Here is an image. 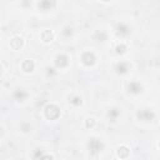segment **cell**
<instances>
[{
  "instance_id": "1",
  "label": "cell",
  "mask_w": 160,
  "mask_h": 160,
  "mask_svg": "<svg viewBox=\"0 0 160 160\" xmlns=\"http://www.w3.org/2000/svg\"><path fill=\"white\" fill-rule=\"evenodd\" d=\"M155 118V114L149 109H141L138 111V119L144 122H151Z\"/></svg>"
},
{
  "instance_id": "2",
  "label": "cell",
  "mask_w": 160,
  "mask_h": 160,
  "mask_svg": "<svg viewBox=\"0 0 160 160\" xmlns=\"http://www.w3.org/2000/svg\"><path fill=\"white\" fill-rule=\"evenodd\" d=\"M81 62H82V65H85V66L89 68V66H92L96 62V58H95V55L92 52L84 51L81 54Z\"/></svg>"
},
{
  "instance_id": "3",
  "label": "cell",
  "mask_w": 160,
  "mask_h": 160,
  "mask_svg": "<svg viewBox=\"0 0 160 160\" xmlns=\"http://www.w3.org/2000/svg\"><path fill=\"white\" fill-rule=\"evenodd\" d=\"M142 91V85L139 81H131L128 84V92L131 95H138Z\"/></svg>"
},
{
  "instance_id": "4",
  "label": "cell",
  "mask_w": 160,
  "mask_h": 160,
  "mask_svg": "<svg viewBox=\"0 0 160 160\" xmlns=\"http://www.w3.org/2000/svg\"><path fill=\"white\" fill-rule=\"evenodd\" d=\"M120 116V109L119 108H110L106 112V118L109 121H116Z\"/></svg>"
},
{
  "instance_id": "5",
  "label": "cell",
  "mask_w": 160,
  "mask_h": 160,
  "mask_svg": "<svg viewBox=\"0 0 160 160\" xmlns=\"http://www.w3.org/2000/svg\"><path fill=\"white\" fill-rule=\"evenodd\" d=\"M115 70H116V72H118V74L124 75V74H126V72H128V70H129V64H128V62H125V61L118 62V65L115 66Z\"/></svg>"
},
{
  "instance_id": "6",
  "label": "cell",
  "mask_w": 160,
  "mask_h": 160,
  "mask_svg": "<svg viewBox=\"0 0 160 160\" xmlns=\"http://www.w3.org/2000/svg\"><path fill=\"white\" fill-rule=\"evenodd\" d=\"M69 104H71L72 106H80L82 104V99L79 96V95H74L71 98H69Z\"/></svg>"
},
{
  "instance_id": "7",
  "label": "cell",
  "mask_w": 160,
  "mask_h": 160,
  "mask_svg": "<svg viewBox=\"0 0 160 160\" xmlns=\"http://www.w3.org/2000/svg\"><path fill=\"white\" fill-rule=\"evenodd\" d=\"M126 30H129V28L128 26H125L124 24H119V26H118V34L119 35H128L130 31H126Z\"/></svg>"
}]
</instances>
